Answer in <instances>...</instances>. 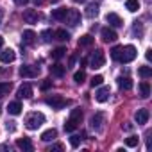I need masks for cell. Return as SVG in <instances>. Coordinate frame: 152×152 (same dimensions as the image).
<instances>
[{
    "label": "cell",
    "mask_w": 152,
    "mask_h": 152,
    "mask_svg": "<svg viewBox=\"0 0 152 152\" xmlns=\"http://www.w3.org/2000/svg\"><path fill=\"white\" fill-rule=\"evenodd\" d=\"M45 124V115L43 113H38V111H32L25 116V127L29 131H36L38 127H41Z\"/></svg>",
    "instance_id": "6da1fadb"
},
{
    "label": "cell",
    "mask_w": 152,
    "mask_h": 152,
    "mask_svg": "<svg viewBox=\"0 0 152 152\" xmlns=\"http://www.w3.org/2000/svg\"><path fill=\"white\" fill-rule=\"evenodd\" d=\"M81 120H83V111H81V107H75V109L72 111L70 118H68L66 124H64V131H66V132L75 131V129H77V125L81 124Z\"/></svg>",
    "instance_id": "7a4b0ae2"
},
{
    "label": "cell",
    "mask_w": 152,
    "mask_h": 152,
    "mask_svg": "<svg viewBox=\"0 0 152 152\" xmlns=\"http://www.w3.org/2000/svg\"><path fill=\"white\" fill-rule=\"evenodd\" d=\"M45 104L50 106L52 109H63L68 102H66V99L61 97V95H48V97L45 99Z\"/></svg>",
    "instance_id": "3957f363"
},
{
    "label": "cell",
    "mask_w": 152,
    "mask_h": 152,
    "mask_svg": "<svg viewBox=\"0 0 152 152\" xmlns=\"http://www.w3.org/2000/svg\"><path fill=\"white\" fill-rule=\"evenodd\" d=\"M104 63H106V56H104V52H102L100 48H97V50L91 54V57H90V66H91L93 70H97V68H102Z\"/></svg>",
    "instance_id": "277c9868"
},
{
    "label": "cell",
    "mask_w": 152,
    "mask_h": 152,
    "mask_svg": "<svg viewBox=\"0 0 152 152\" xmlns=\"http://www.w3.org/2000/svg\"><path fill=\"white\" fill-rule=\"evenodd\" d=\"M136 48L132 47V45H127V47H122V52H120V57H118V61L120 63H131L134 57H136Z\"/></svg>",
    "instance_id": "5b68a950"
},
{
    "label": "cell",
    "mask_w": 152,
    "mask_h": 152,
    "mask_svg": "<svg viewBox=\"0 0 152 152\" xmlns=\"http://www.w3.org/2000/svg\"><path fill=\"white\" fill-rule=\"evenodd\" d=\"M64 22L70 25V27H75V25H79L81 23V13L77 9H68L66 16H64Z\"/></svg>",
    "instance_id": "8992f818"
},
{
    "label": "cell",
    "mask_w": 152,
    "mask_h": 152,
    "mask_svg": "<svg viewBox=\"0 0 152 152\" xmlns=\"http://www.w3.org/2000/svg\"><path fill=\"white\" fill-rule=\"evenodd\" d=\"M104 120H106L104 113H95V115L91 116V120H90V127L99 132V131H102V127H104Z\"/></svg>",
    "instance_id": "52a82bcc"
},
{
    "label": "cell",
    "mask_w": 152,
    "mask_h": 152,
    "mask_svg": "<svg viewBox=\"0 0 152 152\" xmlns=\"http://www.w3.org/2000/svg\"><path fill=\"white\" fill-rule=\"evenodd\" d=\"M20 75H22V77H38V75H39V68L32 66V64H23L20 68Z\"/></svg>",
    "instance_id": "ba28073f"
},
{
    "label": "cell",
    "mask_w": 152,
    "mask_h": 152,
    "mask_svg": "<svg viewBox=\"0 0 152 152\" xmlns=\"http://www.w3.org/2000/svg\"><path fill=\"white\" fill-rule=\"evenodd\" d=\"M100 36H102V41H104V43H115V41L118 39L116 32H115L111 27H104V29L100 31Z\"/></svg>",
    "instance_id": "9c48e42d"
},
{
    "label": "cell",
    "mask_w": 152,
    "mask_h": 152,
    "mask_svg": "<svg viewBox=\"0 0 152 152\" xmlns=\"http://www.w3.org/2000/svg\"><path fill=\"white\" fill-rule=\"evenodd\" d=\"M16 97H18V99H31V97H32V86H31L29 83L22 84V86L18 88V91H16Z\"/></svg>",
    "instance_id": "30bf717a"
},
{
    "label": "cell",
    "mask_w": 152,
    "mask_h": 152,
    "mask_svg": "<svg viewBox=\"0 0 152 152\" xmlns=\"http://www.w3.org/2000/svg\"><path fill=\"white\" fill-rule=\"evenodd\" d=\"M148 116H150L148 109H138V111H136V115H134V118H136V124H138V125H145V124L148 122Z\"/></svg>",
    "instance_id": "8fae6325"
},
{
    "label": "cell",
    "mask_w": 152,
    "mask_h": 152,
    "mask_svg": "<svg viewBox=\"0 0 152 152\" xmlns=\"http://www.w3.org/2000/svg\"><path fill=\"white\" fill-rule=\"evenodd\" d=\"M16 147H18L20 150H27V152H32V150H34L32 141H31L29 138H18V140H16Z\"/></svg>",
    "instance_id": "7c38bea8"
},
{
    "label": "cell",
    "mask_w": 152,
    "mask_h": 152,
    "mask_svg": "<svg viewBox=\"0 0 152 152\" xmlns=\"http://www.w3.org/2000/svg\"><path fill=\"white\" fill-rule=\"evenodd\" d=\"M15 59H16V54H15V50H13V48H6L2 54H0V61H2V63H6V64L13 63Z\"/></svg>",
    "instance_id": "4fadbf2b"
},
{
    "label": "cell",
    "mask_w": 152,
    "mask_h": 152,
    "mask_svg": "<svg viewBox=\"0 0 152 152\" xmlns=\"http://www.w3.org/2000/svg\"><path fill=\"white\" fill-rule=\"evenodd\" d=\"M109 95H111L109 88H107V86H102V88H99V91L95 93V99H97V102H106V100H109Z\"/></svg>",
    "instance_id": "5bb4252c"
},
{
    "label": "cell",
    "mask_w": 152,
    "mask_h": 152,
    "mask_svg": "<svg viewBox=\"0 0 152 152\" xmlns=\"http://www.w3.org/2000/svg\"><path fill=\"white\" fill-rule=\"evenodd\" d=\"M23 22H25V23H36V22H38V11H36V9H27V11H23Z\"/></svg>",
    "instance_id": "9a60e30c"
},
{
    "label": "cell",
    "mask_w": 152,
    "mask_h": 152,
    "mask_svg": "<svg viewBox=\"0 0 152 152\" xmlns=\"http://www.w3.org/2000/svg\"><path fill=\"white\" fill-rule=\"evenodd\" d=\"M106 22L111 25V27H122L124 25V22H122V18L116 15V13H109L107 16H106Z\"/></svg>",
    "instance_id": "2e32d148"
},
{
    "label": "cell",
    "mask_w": 152,
    "mask_h": 152,
    "mask_svg": "<svg viewBox=\"0 0 152 152\" xmlns=\"http://www.w3.org/2000/svg\"><path fill=\"white\" fill-rule=\"evenodd\" d=\"M22 39H23V43H25V45H32V43L36 41V32H34V31H31V29H27V31H23V32H22Z\"/></svg>",
    "instance_id": "e0dca14e"
},
{
    "label": "cell",
    "mask_w": 152,
    "mask_h": 152,
    "mask_svg": "<svg viewBox=\"0 0 152 152\" xmlns=\"http://www.w3.org/2000/svg\"><path fill=\"white\" fill-rule=\"evenodd\" d=\"M56 138H57V131H56V129H47V131L41 134V141H45V143L54 141Z\"/></svg>",
    "instance_id": "ac0fdd59"
},
{
    "label": "cell",
    "mask_w": 152,
    "mask_h": 152,
    "mask_svg": "<svg viewBox=\"0 0 152 152\" xmlns=\"http://www.w3.org/2000/svg\"><path fill=\"white\" fill-rule=\"evenodd\" d=\"M22 104L18 102V100H15V102H9V106H7V111H9V115H20L22 113Z\"/></svg>",
    "instance_id": "d6986e66"
},
{
    "label": "cell",
    "mask_w": 152,
    "mask_h": 152,
    "mask_svg": "<svg viewBox=\"0 0 152 152\" xmlns=\"http://www.w3.org/2000/svg\"><path fill=\"white\" fill-rule=\"evenodd\" d=\"M64 66L63 64H59V63H56V64H52L50 66V73L52 75H56V77H63V75H64Z\"/></svg>",
    "instance_id": "ffe728a7"
},
{
    "label": "cell",
    "mask_w": 152,
    "mask_h": 152,
    "mask_svg": "<svg viewBox=\"0 0 152 152\" xmlns=\"http://www.w3.org/2000/svg\"><path fill=\"white\" fill-rule=\"evenodd\" d=\"M66 13H68V9H66V7H59V9H54V11H52V18L61 22V20H64Z\"/></svg>",
    "instance_id": "44dd1931"
},
{
    "label": "cell",
    "mask_w": 152,
    "mask_h": 152,
    "mask_svg": "<svg viewBox=\"0 0 152 152\" xmlns=\"http://www.w3.org/2000/svg\"><path fill=\"white\" fill-rule=\"evenodd\" d=\"M118 86H120L122 90L129 91V90L132 88V81H131L129 77H118Z\"/></svg>",
    "instance_id": "7402d4cb"
},
{
    "label": "cell",
    "mask_w": 152,
    "mask_h": 152,
    "mask_svg": "<svg viewBox=\"0 0 152 152\" xmlns=\"http://www.w3.org/2000/svg\"><path fill=\"white\" fill-rule=\"evenodd\" d=\"M54 38L59 39V41H68V39H70V34H68L64 29H57V31L54 32Z\"/></svg>",
    "instance_id": "603a6c76"
},
{
    "label": "cell",
    "mask_w": 152,
    "mask_h": 152,
    "mask_svg": "<svg viewBox=\"0 0 152 152\" xmlns=\"http://www.w3.org/2000/svg\"><path fill=\"white\" fill-rule=\"evenodd\" d=\"M138 73H140V77L148 79V77H152V68H150V66H140Z\"/></svg>",
    "instance_id": "cb8c5ba5"
},
{
    "label": "cell",
    "mask_w": 152,
    "mask_h": 152,
    "mask_svg": "<svg viewBox=\"0 0 152 152\" xmlns=\"http://www.w3.org/2000/svg\"><path fill=\"white\" fill-rule=\"evenodd\" d=\"M99 15V6L97 4H90L88 7H86V16L88 18H93V16H97Z\"/></svg>",
    "instance_id": "d4e9b609"
},
{
    "label": "cell",
    "mask_w": 152,
    "mask_h": 152,
    "mask_svg": "<svg viewBox=\"0 0 152 152\" xmlns=\"http://www.w3.org/2000/svg\"><path fill=\"white\" fill-rule=\"evenodd\" d=\"M11 83H6V81H0V97H4V95H7L9 91H11Z\"/></svg>",
    "instance_id": "484cf974"
},
{
    "label": "cell",
    "mask_w": 152,
    "mask_h": 152,
    "mask_svg": "<svg viewBox=\"0 0 152 152\" xmlns=\"http://www.w3.org/2000/svg\"><path fill=\"white\" fill-rule=\"evenodd\" d=\"M79 45H81V47H90V45H93V36H90V34H84V36H81V39H79Z\"/></svg>",
    "instance_id": "4316f807"
},
{
    "label": "cell",
    "mask_w": 152,
    "mask_h": 152,
    "mask_svg": "<svg viewBox=\"0 0 152 152\" xmlns=\"http://www.w3.org/2000/svg\"><path fill=\"white\" fill-rule=\"evenodd\" d=\"M125 7H127L131 13H136V11L140 9V2H138V0H127V2H125Z\"/></svg>",
    "instance_id": "83f0119b"
},
{
    "label": "cell",
    "mask_w": 152,
    "mask_h": 152,
    "mask_svg": "<svg viewBox=\"0 0 152 152\" xmlns=\"http://www.w3.org/2000/svg\"><path fill=\"white\" fill-rule=\"evenodd\" d=\"M84 79H86L84 70H79V72H75V73H73V81L77 83V84H83V83H84Z\"/></svg>",
    "instance_id": "f1b7e54d"
},
{
    "label": "cell",
    "mask_w": 152,
    "mask_h": 152,
    "mask_svg": "<svg viewBox=\"0 0 152 152\" xmlns=\"http://www.w3.org/2000/svg\"><path fill=\"white\" fill-rule=\"evenodd\" d=\"M140 93H141V97H143V99H147V97L150 95V86H148V83H145V81H143V83L140 84Z\"/></svg>",
    "instance_id": "f546056e"
},
{
    "label": "cell",
    "mask_w": 152,
    "mask_h": 152,
    "mask_svg": "<svg viewBox=\"0 0 152 152\" xmlns=\"http://www.w3.org/2000/svg\"><path fill=\"white\" fill-rule=\"evenodd\" d=\"M64 54H66V48H64V47H57V48L52 52V57H54V59H61Z\"/></svg>",
    "instance_id": "4dcf8cb0"
},
{
    "label": "cell",
    "mask_w": 152,
    "mask_h": 152,
    "mask_svg": "<svg viewBox=\"0 0 152 152\" xmlns=\"http://www.w3.org/2000/svg\"><path fill=\"white\" fill-rule=\"evenodd\" d=\"M132 34H134V36H138V38L143 34V25H141L140 22H136V23L132 25Z\"/></svg>",
    "instance_id": "1f68e13d"
},
{
    "label": "cell",
    "mask_w": 152,
    "mask_h": 152,
    "mask_svg": "<svg viewBox=\"0 0 152 152\" xmlns=\"http://www.w3.org/2000/svg\"><path fill=\"white\" fill-rule=\"evenodd\" d=\"M138 141H140L138 136H129V138H125V145H127V147H138Z\"/></svg>",
    "instance_id": "d6a6232c"
},
{
    "label": "cell",
    "mask_w": 152,
    "mask_h": 152,
    "mask_svg": "<svg viewBox=\"0 0 152 152\" xmlns=\"http://www.w3.org/2000/svg\"><path fill=\"white\" fill-rule=\"evenodd\" d=\"M81 136H77V134H73V136H70V145L73 147V148H77L79 145H81Z\"/></svg>",
    "instance_id": "836d02e7"
},
{
    "label": "cell",
    "mask_w": 152,
    "mask_h": 152,
    "mask_svg": "<svg viewBox=\"0 0 152 152\" xmlns=\"http://www.w3.org/2000/svg\"><path fill=\"white\" fill-rule=\"evenodd\" d=\"M104 83V77L102 75H93V79H91V86L95 88V86H100Z\"/></svg>",
    "instance_id": "e575fe53"
},
{
    "label": "cell",
    "mask_w": 152,
    "mask_h": 152,
    "mask_svg": "<svg viewBox=\"0 0 152 152\" xmlns=\"http://www.w3.org/2000/svg\"><path fill=\"white\" fill-rule=\"evenodd\" d=\"M120 52H122V47H113V50H111V57H113L115 61H118Z\"/></svg>",
    "instance_id": "d590c367"
},
{
    "label": "cell",
    "mask_w": 152,
    "mask_h": 152,
    "mask_svg": "<svg viewBox=\"0 0 152 152\" xmlns=\"http://www.w3.org/2000/svg\"><path fill=\"white\" fill-rule=\"evenodd\" d=\"M41 38H43V41H45V43H48V41L52 39V31H48V29H47V31H43V32H41Z\"/></svg>",
    "instance_id": "8d00e7d4"
},
{
    "label": "cell",
    "mask_w": 152,
    "mask_h": 152,
    "mask_svg": "<svg viewBox=\"0 0 152 152\" xmlns=\"http://www.w3.org/2000/svg\"><path fill=\"white\" fill-rule=\"evenodd\" d=\"M15 124H16V122H7V124H6V127H7V131H11V132H13V131L16 129V125H15Z\"/></svg>",
    "instance_id": "74e56055"
},
{
    "label": "cell",
    "mask_w": 152,
    "mask_h": 152,
    "mask_svg": "<svg viewBox=\"0 0 152 152\" xmlns=\"http://www.w3.org/2000/svg\"><path fill=\"white\" fill-rule=\"evenodd\" d=\"M50 86H52V81H45V83L41 84V90H48Z\"/></svg>",
    "instance_id": "f35d334b"
},
{
    "label": "cell",
    "mask_w": 152,
    "mask_h": 152,
    "mask_svg": "<svg viewBox=\"0 0 152 152\" xmlns=\"http://www.w3.org/2000/svg\"><path fill=\"white\" fill-rule=\"evenodd\" d=\"M15 4L16 6H25V4H29V0H15Z\"/></svg>",
    "instance_id": "ab89813d"
},
{
    "label": "cell",
    "mask_w": 152,
    "mask_h": 152,
    "mask_svg": "<svg viewBox=\"0 0 152 152\" xmlns=\"http://www.w3.org/2000/svg\"><path fill=\"white\" fill-rule=\"evenodd\" d=\"M145 57H147V61H150V59H152V50H150V48L145 52Z\"/></svg>",
    "instance_id": "60d3db41"
},
{
    "label": "cell",
    "mask_w": 152,
    "mask_h": 152,
    "mask_svg": "<svg viewBox=\"0 0 152 152\" xmlns=\"http://www.w3.org/2000/svg\"><path fill=\"white\" fill-rule=\"evenodd\" d=\"M50 150H63V145H52Z\"/></svg>",
    "instance_id": "b9f144b4"
},
{
    "label": "cell",
    "mask_w": 152,
    "mask_h": 152,
    "mask_svg": "<svg viewBox=\"0 0 152 152\" xmlns=\"http://www.w3.org/2000/svg\"><path fill=\"white\" fill-rule=\"evenodd\" d=\"M122 127H124L125 131H131V129H132V125H131V124H125V125H122Z\"/></svg>",
    "instance_id": "7bdbcfd3"
},
{
    "label": "cell",
    "mask_w": 152,
    "mask_h": 152,
    "mask_svg": "<svg viewBox=\"0 0 152 152\" xmlns=\"http://www.w3.org/2000/svg\"><path fill=\"white\" fill-rule=\"evenodd\" d=\"M2 47H4V38L0 36V50H2Z\"/></svg>",
    "instance_id": "ee69618b"
},
{
    "label": "cell",
    "mask_w": 152,
    "mask_h": 152,
    "mask_svg": "<svg viewBox=\"0 0 152 152\" xmlns=\"http://www.w3.org/2000/svg\"><path fill=\"white\" fill-rule=\"evenodd\" d=\"M32 2H34L36 6H39V4H43V0H32Z\"/></svg>",
    "instance_id": "f6af8a7d"
},
{
    "label": "cell",
    "mask_w": 152,
    "mask_h": 152,
    "mask_svg": "<svg viewBox=\"0 0 152 152\" xmlns=\"http://www.w3.org/2000/svg\"><path fill=\"white\" fill-rule=\"evenodd\" d=\"M73 2H77V4L81 2V4H83V2H86V0H73Z\"/></svg>",
    "instance_id": "bcb514c9"
},
{
    "label": "cell",
    "mask_w": 152,
    "mask_h": 152,
    "mask_svg": "<svg viewBox=\"0 0 152 152\" xmlns=\"http://www.w3.org/2000/svg\"><path fill=\"white\" fill-rule=\"evenodd\" d=\"M0 115H2V106H0Z\"/></svg>",
    "instance_id": "7dc6e473"
}]
</instances>
